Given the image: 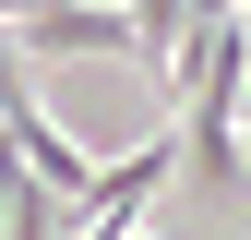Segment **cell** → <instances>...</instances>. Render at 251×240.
Segmentation results:
<instances>
[{"mask_svg":"<svg viewBox=\"0 0 251 240\" xmlns=\"http://www.w3.org/2000/svg\"><path fill=\"white\" fill-rule=\"evenodd\" d=\"M0 132H12V156H24V180H48L60 204H84V216H96V168L72 156V144H60V120L36 108V84L12 72V96H0Z\"/></svg>","mask_w":251,"mask_h":240,"instance_id":"obj_1","label":"cell"},{"mask_svg":"<svg viewBox=\"0 0 251 240\" xmlns=\"http://www.w3.org/2000/svg\"><path fill=\"white\" fill-rule=\"evenodd\" d=\"M120 12H132V60H155V84H168L179 48H192L215 12H239V0H120Z\"/></svg>","mask_w":251,"mask_h":240,"instance_id":"obj_2","label":"cell"},{"mask_svg":"<svg viewBox=\"0 0 251 240\" xmlns=\"http://www.w3.org/2000/svg\"><path fill=\"white\" fill-rule=\"evenodd\" d=\"M239 108H251V96H239Z\"/></svg>","mask_w":251,"mask_h":240,"instance_id":"obj_3","label":"cell"}]
</instances>
